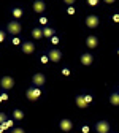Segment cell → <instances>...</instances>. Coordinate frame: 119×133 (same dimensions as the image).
Segmentation results:
<instances>
[{
	"instance_id": "obj_1",
	"label": "cell",
	"mask_w": 119,
	"mask_h": 133,
	"mask_svg": "<svg viewBox=\"0 0 119 133\" xmlns=\"http://www.w3.org/2000/svg\"><path fill=\"white\" fill-rule=\"evenodd\" d=\"M7 29H8L10 33H13V35H19V33L22 32V25L19 24V21H11Z\"/></svg>"
},
{
	"instance_id": "obj_2",
	"label": "cell",
	"mask_w": 119,
	"mask_h": 133,
	"mask_svg": "<svg viewBox=\"0 0 119 133\" xmlns=\"http://www.w3.org/2000/svg\"><path fill=\"white\" fill-rule=\"evenodd\" d=\"M86 25L89 27V29H95V27H98V24H100V19H98V16H95V14H89V16H86Z\"/></svg>"
},
{
	"instance_id": "obj_3",
	"label": "cell",
	"mask_w": 119,
	"mask_h": 133,
	"mask_svg": "<svg viewBox=\"0 0 119 133\" xmlns=\"http://www.w3.org/2000/svg\"><path fill=\"white\" fill-rule=\"evenodd\" d=\"M0 86H2L3 90H10V89L14 87V79L11 76H3L2 81H0Z\"/></svg>"
},
{
	"instance_id": "obj_4",
	"label": "cell",
	"mask_w": 119,
	"mask_h": 133,
	"mask_svg": "<svg viewBox=\"0 0 119 133\" xmlns=\"http://www.w3.org/2000/svg\"><path fill=\"white\" fill-rule=\"evenodd\" d=\"M26 95H27V98L30 100V102H37V100L40 98V95H41V90H40L38 87H37V89H35V87H32V89L27 90Z\"/></svg>"
},
{
	"instance_id": "obj_5",
	"label": "cell",
	"mask_w": 119,
	"mask_h": 133,
	"mask_svg": "<svg viewBox=\"0 0 119 133\" xmlns=\"http://www.w3.org/2000/svg\"><path fill=\"white\" fill-rule=\"evenodd\" d=\"M32 81H33V84H35L37 87H41L43 84H46V76L43 73H35L33 78H32Z\"/></svg>"
},
{
	"instance_id": "obj_6",
	"label": "cell",
	"mask_w": 119,
	"mask_h": 133,
	"mask_svg": "<svg viewBox=\"0 0 119 133\" xmlns=\"http://www.w3.org/2000/svg\"><path fill=\"white\" fill-rule=\"evenodd\" d=\"M95 130H97L98 133H110L111 127H110V124H108L107 121H100V122H97Z\"/></svg>"
},
{
	"instance_id": "obj_7",
	"label": "cell",
	"mask_w": 119,
	"mask_h": 133,
	"mask_svg": "<svg viewBox=\"0 0 119 133\" xmlns=\"http://www.w3.org/2000/svg\"><path fill=\"white\" fill-rule=\"evenodd\" d=\"M48 57H49V60H53V62H60L62 52L59 51V49H51L49 54H48Z\"/></svg>"
},
{
	"instance_id": "obj_8",
	"label": "cell",
	"mask_w": 119,
	"mask_h": 133,
	"mask_svg": "<svg viewBox=\"0 0 119 133\" xmlns=\"http://www.w3.org/2000/svg\"><path fill=\"white\" fill-rule=\"evenodd\" d=\"M59 127H60L62 131H70V130L73 128V122L68 121V119H62V121L59 122Z\"/></svg>"
},
{
	"instance_id": "obj_9",
	"label": "cell",
	"mask_w": 119,
	"mask_h": 133,
	"mask_svg": "<svg viewBox=\"0 0 119 133\" xmlns=\"http://www.w3.org/2000/svg\"><path fill=\"white\" fill-rule=\"evenodd\" d=\"M21 49H22V52H24V54H33V52H35V46H33V43H30V41L22 43Z\"/></svg>"
},
{
	"instance_id": "obj_10",
	"label": "cell",
	"mask_w": 119,
	"mask_h": 133,
	"mask_svg": "<svg viewBox=\"0 0 119 133\" xmlns=\"http://www.w3.org/2000/svg\"><path fill=\"white\" fill-rule=\"evenodd\" d=\"M86 46L91 48V49L97 48V46H98V38H97L95 35H89V37L86 38Z\"/></svg>"
},
{
	"instance_id": "obj_11",
	"label": "cell",
	"mask_w": 119,
	"mask_h": 133,
	"mask_svg": "<svg viewBox=\"0 0 119 133\" xmlns=\"http://www.w3.org/2000/svg\"><path fill=\"white\" fill-rule=\"evenodd\" d=\"M75 102H76V106L78 108H81V109H86L87 108V102H86V98H84V95H78L76 98H75Z\"/></svg>"
},
{
	"instance_id": "obj_12",
	"label": "cell",
	"mask_w": 119,
	"mask_h": 133,
	"mask_svg": "<svg viewBox=\"0 0 119 133\" xmlns=\"http://www.w3.org/2000/svg\"><path fill=\"white\" fill-rule=\"evenodd\" d=\"M46 10V3L41 2V0H37V2H33V11L35 13H43Z\"/></svg>"
},
{
	"instance_id": "obj_13",
	"label": "cell",
	"mask_w": 119,
	"mask_h": 133,
	"mask_svg": "<svg viewBox=\"0 0 119 133\" xmlns=\"http://www.w3.org/2000/svg\"><path fill=\"white\" fill-rule=\"evenodd\" d=\"M92 60H94V57H92L91 54H83V56H81V63H83V65H91Z\"/></svg>"
},
{
	"instance_id": "obj_14",
	"label": "cell",
	"mask_w": 119,
	"mask_h": 133,
	"mask_svg": "<svg viewBox=\"0 0 119 133\" xmlns=\"http://www.w3.org/2000/svg\"><path fill=\"white\" fill-rule=\"evenodd\" d=\"M54 33H56V30H54V29L46 27V29L43 30V37H46V38H51V37H54Z\"/></svg>"
},
{
	"instance_id": "obj_15",
	"label": "cell",
	"mask_w": 119,
	"mask_h": 133,
	"mask_svg": "<svg viewBox=\"0 0 119 133\" xmlns=\"http://www.w3.org/2000/svg\"><path fill=\"white\" fill-rule=\"evenodd\" d=\"M110 102H111L113 106H119V94H117V92H116V94H111Z\"/></svg>"
},
{
	"instance_id": "obj_16",
	"label": "cell",
	"mask_w": 119,
	"mask_h": 133,
	"mask_svg": "<svg viewBox=\"0 0 119 133\" xmlns=\"http://www.w3.org/2000/svg\"><path fill=\"white\" fill-rule=\"evenodd\" d=\"M32 37L35 38V40H40V38L43 37V30H40V29H37V27H35V29L32 30Z\"/></svg>"
},
{
	"instance_id": "obj_17",
	"label": "cell",
	"mask_w": 119,
	"mask_h": 133,
	"mask_svg": "<svg viewBox=\"0 0 119 133\" xmlns=\"http://www.w3.org/2000/svg\"><path fill=\"white\" fill-rule=\"evenodd\" d=\"M13 116H14L16 121H22L24 119V112L21 109H13Z\"/></svg>"
},
{
	"instance_id": "obj_18",
	"label": "cell",
	"mask_w": 119,
	"mask_h": 133,
	"mask_svg": "<svg viewBox=\"0 0 119 133\" xmlns=\"http://www.w3.org/2000/svg\"><path fill=\"white\" fill-rule=\"evenodd\" d=\"M13 16H14L16 19L22 18V10H21V8H14V10H13Z\"/></svg>"
},
{
	"instance_id": "obj_19",
	"label": "cell",
	"mask_w": 119,
	"mask_h": 133,
	"mask_svg": "<svg viewBox=\"0 0 119 133\" xmlns=\"http://www.w3.org/2000/svg\"><path fill=\"white\" fill-rule=\"evenodd\" d=\"M13 124H14L13 121H5V122H3V127H5L7 130H8V128H13Z\"/></svg>"
},
{
	"instance_id": "obj_20",
	"label": "cell",
	"mask_w": 119,
	"mask_h": 133,
	"mask_svg": "<svg viewBox=\"0 0 119 133\" xmlns=\"http://www.w3.org/2000/svg\"><path fill=\"white\" fill-rule=\"evenodd\" d=\"M86 2H87L91 6H95V5H98V0H86Z\"/></svg>"
},
{
	"instance_id": "obj_21",
	"label": "cell",
	"mask_w": 119,
	"mask_h": 133,
	"mask_svg": "<svg viewBox=\"0 0 119 133\" xmlns=\"http://www.w3.org/2000/svg\"><path fill=\"white\" fill-rule=\"evenodd\" d=\"M7 121V116H5V112H0V124H3Z\"/></svg>"
},
{
	"instance_id": "obj_22",
	"label": "cell",
	"mask_w": 119,
	"mask_h": 133,
	"mask_svg": "<svg viewBox=\"0 0 119 133\" xmlns=\"http://www.w3.org/2000/svg\"><path fill=\"white\" fill-rule=\"evenodd\" d=\"M111 19H113V22H116V24H117V22H119V13L113 14V18H111Z\"/></svg>"
},
{
	"instance_id": "obj_23",
	"label": "cell",
	"mask_w": 119,
	"mask_h": 133,
	"mask_svg": "<svg viewBox=\"0 0 119 133\" xmlns=\"http://www.w3.org/2000/svg\"><path fill=\"white\" fill-rule=\"evenodd\" d=\"M51 41H53V44H57L60 40H59V37H56V35H54V37H51Z\"/></svg>"
},
{
	"instance_id": "obj_24",
	"label": "cell",
	"mask_w": 119,
	"mask_h": 133,
	"mask_svg": "<svg viewBox=\"0 0 119 133\" xmlns=\"http://www.w3.org/2000/svg\"><path fill=\"white\" fill-rule=\"evenodd\" d=\"M89 130H91V128H89L87 125H83V127H81V131H83V133H89Z\"/></svg>"
},
{
	"instance_id": "obj_25",
	"label": "cell",
	"mask_w": 119,
	"mask_h": 133,
	"mask_svg": "<svg viewBox=\"0 0 119 133\" xmlns=\"http://www.w3.org/2000/svg\"><path fill=\"white\" fill-rule=\"evenodd\" d=\"M3 41H5V32L0 30V43H3Z\"/></svg>"
},
{
	"instance_id": "obj_26",
	"label": "cell",
	"mask_w": 119,
	"mask_h": 133,
	"mask_svg": "<svg viewBox=\"0 0 119 133\" xmlns=\"http://www.w3.org/2000/svg\"><path fill=\"white\" fill-rule=\"evenodd\" d=\"M62 75H64V76H70V70H68V68H64V70H62Z\"/></svg>"
},
{
	"instance_id": "obj_27",
	"label": "cell",
	"mask_w": 119,
	"mask_h": 133,
	"mask_svg": "<svg viewBox=\"0 0 119 133\" xmlns=\"http://www.w3.org/2000/svg\"><path fill=\"white\" fill-rule=\"evenodd\" d=\"M11 133H26V131H24L22 128H13V131H11Z\"/></svg>"
},
{
	"instance_id": "obj_28",
	"label": "cell",
	"mask_w": 119,
	"mask_h": 133,
	"mask_svg": "<svg viewBox=\"0 0 119 133\" xmlns=\"http://www.w3.org/2000/svg\"><path fill=\"white\" fill-rule=\"evenodd\" d=\"M48 60H49L48 56H41V63H48Z\"/></svg>"
},
{
	"instance_id": "obj_29",
	"label": "cell",
	"mask_w": 119,
	"mask_h": 133,
	"mask_svg": "<svg viewBox=\"0 0 119 133\" xmlns=\"http://www.w3.org/2000/svg\"><path fill=\"white\" fill-rule=\"evenodd\" d=\"M40 22L41 24H48V18H45V16H43V18H40Z\"/></svg>"
},
{
	"instance_id": "obj_30",
	"label": "cell",
	"mask_w": 119,
	"mask_h": 133,
	"mask_svg": "<svg viewBox=\"0 0 119 133\" xmlns=\"http://www.w3.org/2000/svg\"><path fill=\"white\" fill-rule=\"evenodd\" d=\"M84 98H86V102H87V103L92 102V97H91V95H84Z\"/></svg>"
},
{
	"instance_id": "obj_31",
	"label": "cell",
	"mask_w": 119,
	"mask_h": 133,
	"mask_svg": "<svg viewBox=\"0 0 119 133\" xmlns=\"http://www.w3.org/2000/svg\"><path fill=\"white\" fill-rule=\"evenodd\" d=\"M67 13H68V14H75V8H73V6L68 8V10H67Z\"/></svg>"
},
{
	"instance_id": "obj_32",
	"label": "cell",
	"mask_w": 119,
	"mask_h": 133,
	"mask_svg": "<svg viewBox=\"0 0 119 133\" xmlns=\"http://www.w3.org/2000/svg\"><path fill=\"white\" fill-rule=\"evenodd\" d=\"M64 2H65L67 5H73V3H75V0H64Z\"/></svg>"
},
{
	"instance_id": "obj_33",
	"label": "cell",
	"mask_w": 119,
	"mask_h": 133,
	"mask_svg": "<svg viewBox=\"0 0 119 133\" xmlns=\"http://www.w3.org/2000/svg\"><path fill=\"white\" fill-rule=\"evenodd\" d=\"M13 44H21V41H19V38H14V40H13Z\"/></svg>"
},
{
	"instance_id": "obj_34",
	"label": "cell",
	"mask_w": 119,
	"mask_h": 133,
	"mask_svg": "<svg viewBox=\"0 0 119 133\" xmlns=\"http://www.w3.org/2000/svg\"><path fill=\"white\" fill-rule=\"evenodd\" d=\"M105 3H108V5H111V3H114V0H103Z\"/></svg>"
},
{
	"instance_id": "obj_35",
	"label": "cell",
	"mask_w": 119,
	"mask_h": 133,
	"mask_svg": "<svg viewBox=\"0 0 119 133\" xmlns=\"http://www.w3.org/2000/svg\"><path fill=\"white\" fill-rule=\"evenodd\" d=\"M3 130H7V128H5V127H3V124H0V133H2V131H3Z\"/></svg>"
},
{
	"instance_id": "obj_36",
	"label": "cell",
	"mask_w": 119,
	"mask_h": 133,
	"mask_svg": "<svg viewBox=\"0 0 119 133\" xmlns=\"http://www.w3.org/2000/svg\"><path fill=\"white\" fill-rule=\"evenodd\" d=\"M2 100H3V98H2V95H0V102H2Z\"/></svg>"
},
{
	"instance_id": "obj_37",
	"label": "cell",
	"mask_w": 119,
	"mask_h": 133,
	"mask_svg": "<svg viewBox=\"0 0 119 133\" xmlns=\"http://www.w3.org/2000/svg\"><path fill=\"white\" fill-rule=\"evenodd\" d=\"M117 54H119V49H117Z\"/></svg>"
},
{
	"instance_id": "obj_38",
	"label": "cell",
	"mask_w": 119,
	"mask_h": 133,
	"mask_svg": "<svg viewBox=\"0 0 119 133\" xmlns=\"http://www.w3.org/2000/svg\"><path fill=\"white\" fill-rule=\"evenodd\" d=\"M117 94H119V92H117Z\"/></svg>"
}]
</instances>
